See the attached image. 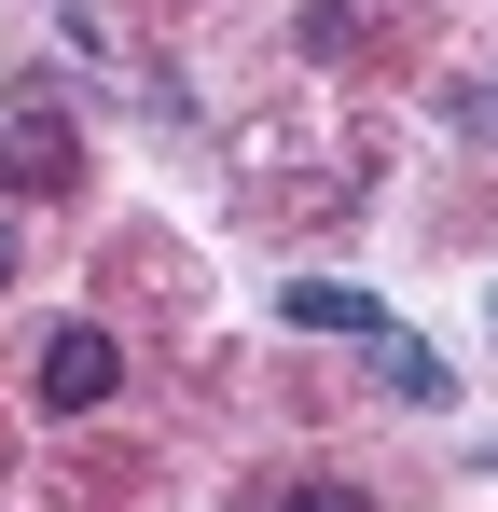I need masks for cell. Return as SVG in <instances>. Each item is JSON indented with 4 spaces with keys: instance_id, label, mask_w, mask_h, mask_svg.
<instances>
[{
    "instance_id": "obj_2",
    "label": "cell",
    "mask_w": 498,
    "mask_h": 512,
    "mask_svg": "<svg viewBox=\"0 0 498 512\" xmlns=\"http://www.w3.org/2000/svg\"><path fill=\"white\" fill-rule=\"evenodd\" d=\"M125 388V346L97 333V319H70V333H42V416H97Z\"/></svg>"
},
{
    "instance_id": "obj_4",
    "label": "cell",
    "mask_w": 498,
    "mask_h": 512,
    "mask_svg": "<svg viewBox=\"0 0 498 512\" xmlns=\"http://www.w3.org/2000/svg\"><path fill=\"white\" fill-rule=\"evenodd\" d=\"M277 305H291L305 333H374V319H388V305H374V291H346V277H305V291H277Z\"/></svg>"
},
{
    "instance_id": "obj_1",
    "label": "cell",
    "mask_w": 498,
    "mask_h": 512,
    "mask_svg": "<svg viewBox=\"0 0 498 512\" xmlns=\"http://www.w3.org/2000/svg\"><path fill=\"white\" fill-rule=\"evenodd\" d=\"M0 180H14V194H83V139H70L56 97H14V111H0Z\"/></svg>"
},
{
    "instance_id": "obj_5",
    "label": "cell",
    "mask_w": 498,
    "mask_h": 512,
    "mask_svg": "<svg viewBox=\"0 0 498 512\" xmlns=\"http://www.w3.org/2000/svg\"><path fill=\"white\" fill-rule=\"evenodd\" d=\"M277 512H374V499H360V485H291Z\"/></svg>"
},
{
    "instance_id": "obj_6",
    "label": "cell",
    "mask_w": 498,
    "mask_h": 512,
    "mask_svg": "<svg viewBox=\"0 0 498 512\" xmlns=\"http://www.w3.org/2000/svg\"><path fill=\"white\" fill-rule=\"evenodd\" d=\"M0 277H14V222H0Z\"/></svg>"
},
{
    "instance_id": "obj_3",
    "label": "cell",
    "mask_w": 498,
    "mask_h": 512,
    "mask_svg": "<svg viewBox=\"0 0 498 512\" xmlns=\"http://www.w3.org/2000/svg\"><path fill=\"white\" fill-rule=\"evenodd\" d=\"M360 346H374V374H388V402H457V374H443V346H415L402 319H374Z\"/></svg>"
}]
</instances>
